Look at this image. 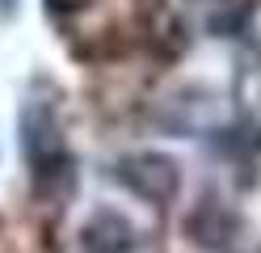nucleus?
Listing matches in <instances>:
<instances>
[{"mask_svg": "<svg viewBox=\"0 0 261 253\" xmlns=\"http://www.w3.org/2000/svg\"><path fill=\"white\" fill-rule=\"evenodd\" d=\"M21 144H25L30 169H34V190H42L46 198H63L76 186V169H72V156L55 127V114L46 106H25Z\"/></svg>", "mask_w": 261, "mask_h": 253, "instance_id": "obj_1", "label": "nucleus"}, {"mask_svg": "<svg viewBox=\"0 0 261 253\" xmlns=\"http://www.w3.org/2000/svg\"><path fill=\"white\" fill-rule=\"evenodd\" d=\"M186 232L194 236V245H206V249H227L236 236V215L215 207V202H206L198 207L190 219H186Z\"/></svg>", "mask_w": 261, "mask_h": 253, "instance_id": "obj_3", "label": "nucleus"}, {"mask_svg": "<svg viewBox=\"0 0 261 253\" xmlns=\"http://www.w3.org/2000/svg\"><path fill=\"white\" fill-rule=\"evenodd\" d=\"M80 236H85V245L93 253H126L130 241H135V228H130L118 211H97Z\"/></svg>", "mask_w": 261, "mask_h": 253, "instance_id": "obj_4", "label": "nucleus"}, {"mask_svg": "<svg viewBox=\"0 0 261 253\" xmlns=\"http://www.w3.org/2000/svg\"><path fill=\"white\" fill-rule=\"evenodd\" d=\"M89 0H46V9L51 13H76V9H85Z\"/></svg>", "mask_w": 261, "mask_h": 253, "instance_id": "obj_5", "label": "nucleus"}, {"mask_svg": "<svg viewBox=\"0 0 261 253\" xmlns=\"http://www.w3.org/2000/svg\"><path fill=\"white\" fill-rule=\"evenodd\" d=\"M118 177L148 202H169L177 194V165L160 152H139L118 165Z\"/></svg>", "mask_w": 261, "mask_h": 253, "instance_id": "obj_2", "label": "nucleus"}, {"mask_svg": "<svg viewBox=\"0 0 261 253\" xmlns=\"http://www.w3.org/2000/svg\"><path fill=\"white\" fill-rule=\"evenodd\" d=\"M17 13V0H0V17H13Z\"/></svg>", "mask_w": 261, "mask_h": 253, "instance_id": "obj_6", "label": "nucleus"}]
</instances>
